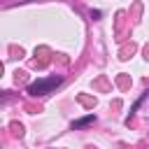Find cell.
Masks as SVG:
<instances>
[{"mask_svg": "<svg viewBox=\"0 0 149 149\" xmlns=\"http://www.w3.org/2000/svg\"><path fill=\"white\" fill-rule=\"evenodd\" d=\"M61 81H63L61 74H54V77H47V79H37V81H33V84L28 86V93H30V95H47V93H51Z\"/></svg>", "mask_w": 149, "mask_h": 149, "instance_id": "obj_1", "label": "cell"}, {"mask_svg": "<svg viewBox=\"0 0 149 149\" xmlns=\"http://www.w3.org/2000/svg\"><path fill=\"white\" fill-rule=\"evenodd\" d=\"M93 121H95V114H86V116L72 121V130H79V128H84V126H91Z\"/></svg>", "mask_w": 149, "mask_h": 149, "instance_id": "obj_2", "label": "cell"}]
</instances>
